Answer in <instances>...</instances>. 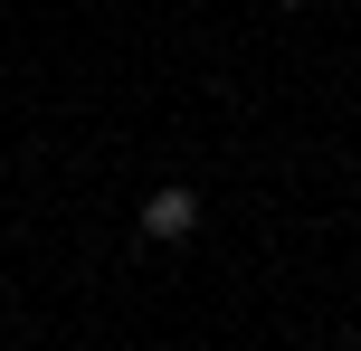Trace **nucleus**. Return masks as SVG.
<instances>
[{
	"instance_id": "obj_1",
	"label": "nucleus",
	"mask_w": 361,
	"mask_h": 351,
	"mask_svg": "<svg viewBox=\"0 0 361 351\" xmlns=\"http://www.w3.org/2000/svg\"><path fill=\"white\" fill-rule=\"evenodd\" d=\"M143 238H152V247H190V238H200V190H190V181H152Z\"/></svg>"
},
{
	"instance_id": "obj_2",
	"label": "nucleus",
	"mask_w": 361,
	"mask_h": 351,
	"mask_svg": "<svg viewBox=\"0 0 361 351\" xmlns=\"http://www.w3.org/2000/svg\"><path fill=\"white\" fill-rule=\"evenodd\" d=\"M276 10H305V0H276Z\"/></svg>"
}]
</instances>
